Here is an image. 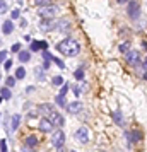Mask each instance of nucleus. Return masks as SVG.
Segmentation results:
<instances>
[{
    "label": "nucleus",
    "instance_id": "24",
    "mask_svg": "<svg viewBox=\"0 0 147 152\" xmlns=\"http://www.w3.org/2000/svg\"><path fill=\"white\" fill-rule=\"evenodd\" d=\"M41 50V41H33L31 43V51H39Z\"/></svg>",
    "mask_w": 147,
    "mask_h": 152
},
{
    "label": "nucleus",
    "instance_id": "41",
    "mask_svg": "<svg viewBox=\"0 0 147 152\" xmlns=\"http://www.w3.org/2000/svg\"><path fill=\"white\" fill-rule=\"evenodd\" d=\"M142 44H144V48L147 50V41H142Z\"/></svg>",
    "mask_w": 147,
    "mask_h": 152
},
{
    "label": "nucleus",
    "instance_id": "4",
    "mask_svg": "<svg viewBox=\"0 0 147 152\" xmlns=\"http://www.w3.org/2000/svg\"><path fill=\"white\" fill-rule=\"evenodd\" d=\"M127 14H128V17H130L132 21L139 19V15H140V5H139V2H128V5H127Z\"/></svg>",
    "mask_w": 147,
    "mask_h": 152
},
{
    "label": "nucleus",
    "instance_id": "35",
    "mask_svg": "<svg viewBox=\"0 0 147 152\" xmlns=\"http://www.w3.org/2000/svg\"><path fill=\"white\" fill-rule=\"evenodd\" d=\"M67 91H69V86L65 84V86H62V91H60V94H62V96H65V94H67Z\"/></svg>",
    "mask_w": 147,
    "mask_h": 152
},
{
    "label": "nucleus",
    "instance_id": "27",
    "mask_svg": "<svg viewBox=\"0 0 147 152\" xmlns=\"http://www.w3.org/2000/svg\"><path fill=\"white\" fill-rule=\"evenodd\" d=\"M36 77H38V80H45V74L41 72V68H39V67L36 68Z\"/></svg>",
    "mask_w": 147,
    "mask_h": 152
},
{
    "label": "nucleus",
    "instance_id": "10",
    "mask_svg": "<svg viewBox=\"0 0 147 152\" xmlns=\"http://www.w3.org/2000/svg\"><path fill=\"white\" fill-rule=\"evenodd\" d=\"M39 130L41 132H51L53 130V123L50 121V118H41L39 120Z\"/></svg>",
    "mask_w": 147,
    "mask_h": 152
},
{
    "label": "nucleus",
    "instance_id": "16",
    "mask_svg": "<svg viewBox=\"0 0 147 152\" xmlns=\"http://www.w3.org/2000/svg\"><path fill=\"white\" fill-rule=\"evenodd\" d=\"M14 31V24H12V21H5L3 22V33L5 34H10Z\"/></svg>",
    "mask_w": 147,
    "mask_h": 152
},
{
    "label": "nucleus",
    "instance_id": "18",
    "mask_svg": "<svg viewBox=\"0 0 147 152\" xmlns=\"http://www.w3.org/2000/svg\"><path fill=\"white\" fill-rule=\"evenodd\" d=\"M118 50H120L122 53H125V55H127V53L130 51V43H128V41H125V43H122V44L118 46Z\"/></svg>",
    "mask_w": 147,
    "mask_h": 152
},
{
    "label": "nucleus",
    "instance_id": "22",
    "mask_svg": "<svg viewBox=\"0 0 147 152\" xmlns=\"http://www.w3.org/2000/svg\"><path fill=\"white\" fill-rule=\"evenodd\" d=\"M51 84H53L55 87H57V86H62V84H63V77H62V75H55V77L51 79Z\"/></svg>",
    "mask_w": 147,
    "mask_h": 152
},
{
    "label": "nucleus",
    "instance_id": "17",
    "mask_svg": "<svg viewBox=\"0 0 147 152\" xmlns=\"http://www.w3.org/2000/svg\"><path fill=\"white\" fill-rule=\"evenodd\" d=\"M0 96H2V99H10L12 92H10L9 87H2V89H0Z\"/></svg>",
    "mask_w": 147,
    "mask_h": 152
},
{
    "label": "nucleus",
    "instance_id": "21",
    "mask_svg": "<svg viewBox=\"0 0 147 152\" xmlns=\"http://www.w3.org/2000/svg\"><path fill=\"white\" fill-rule=\"evenodd\" d=\"M24 77H26V68L24 67H19L15 70V79H24Z\"/></svg>",
    "mask_w": 147,
    "mask_h": 152
},
{
    "label": "nucleus",
    "instance_id": "13",
    "mask_svg": "<svg viewBox=\"0 0 147 152\" xmlns=\"http://www.w3.org/2000/svg\"><path fill=\"white\" fill-rule=\"evenodd\" d=\"M24 144H26V145H29V149H31V147H36V145H38V139H36L34 135H29V137H26Z\"/></svg>",
    "mask_w": 147,
    "mask_h": 152
},
{
    "label": "nucleus",
    "instance_id": "2",
    "mask_svg": "<svg viewBox=\"0 0 147 152\" xmlns=\"http://www.w3.org/2000/svg\"><path fill=\"white\" fill-rule=\"evenodd\" d=\"M125 62H127L128 65L135 67V68H140V65H142V58H140L139 51H134V50L125 55Z\"/></svg>",
    "mask_w": 147,
    "mask_h": 152
},
{
    "label": "nucleus",
    "instance_id": "30",
    "mask_svg": "<svg viewBox=\"0 0 147 152\" xmlns=\"http://www.w3.org/2000/svg\"><path fill=\"white\" fill-rule=\"evenodd\" d=\"M0 152H7V142L0 140Z\"/></svg>",
    "mask_w": 147,
    "mask_h": 152
},
{
    "label": "nucleus",
    "instance_id": "8",
    "mask_svg": "<svg viewBox=\"0 0 147 152\" xmlns=\"http://www.w3.org/2000/svg\"><path fill=\"white\" fill-rule=\"evenodd\" d=\"M50 121L53 123V127L57 125V127H63L65 125V120H63V116L58 113V111H53L51 115H50Z\"/></svg>",
    "mask_w": 147,
    "mask_h": 152
},
{
    "label": "nucleus",
    "instance_id": "33",
    "mask_svg": "<svg viewBox=\"0 0 147 152\" xmlns=\"http://www.w3.org/2000/svg\"><path fill=\"white\" fill-rule=\"evenodd\" d=\"M10 50H12V51H14V53H15V51H21V44H19V43H14V44H12V48H10Z\"/></svg>",
    "mask_w": 147,
    "mask_h": 152
},
{
    "label": "nucleus",
    "instance_id": "15",
    "mask_svg": "<svg viewBox=\"0 0 147 152\" xmlns=\"http://www.w3.org/2000/svg\"><path fill=\"white\" fill-rule=\"evenodd\" d=\"M38 110H39V111H41V113H46V115H51V113H53V111H55V110H53V106H51V104H41V106H39V108H38Z\"/></svg>",
    "mask_w": 147,
    "mask_h": 152
},
{
    "label": "nucleus",
    "instance_id": "38",
    "mask_svg": "<svg viewBox=\"0 0 147 152\" xmlns=\"http://www.w3.org/2000/svg\"><path fill=\"white\" fill-rule=\"evenodd\" d=\"M48 67H50V62H45L43 63V70H48Z\"/></svg>",
    "mask_w": 147,
    "mask_h": 152
},
{
    "label": "nucleus",
    "instance_id": "9",
    "mask_svg": "<svg viewBox=\"0 0 147 152\" xmlns=\"http://www.w3.org/2000/svg\"><path fill=\"white\" fill-rule=\"evenodd\" d=\"M55 27H57L58 31L67 33V31L70 29V21H69V19H58V21H55Z\"/></svg>",
    "mask_w": 147,
    "mask_h": 152
},
{
    "label": "nucleus",
    "instance_id": "39",
    "mask_svg": "<svg viewBox=\"0 0 147 152\" xmlns=\"http://www.w3.org/2000/svg\"><path fill=\"white\" fill-rule=\"evenodd\" d=\"M22 152H34V151H33V149H27V147H24V149H22Z\"/></svg>",
    "mask_w": 147,
    "mask_h": 152
},
{
    "label": "nucleus",
    "instance_id": "26",
    "mask_svg": "<svg viewBox=\"0 0 147 152\" xmlns=\"http://www.w3.org/2000/svg\"><path fill=\"white\" fill-rule=\"evenodd\" d=\"M41 55H43V58H45V62H50V60H53V56H51V53H50V51H43Z\"/></svg>",
    "mask_w": 147,
    "mask_h": 152
},
{
    "label": "nucleus",
    "instance_id": "23",
    "mask_svg": "<svg viewBox=\"0 0 147 152\" xmlns=\"http://www.w3.org/2000/svg\"><path fill=\"white\" fill-rule=\"evenodd\" d=\"M57 104H58V106H65V108H67V101H65V96L58 94V96H57Z\"/></svg>",
    "mask_w": 147,
    "mask_h": 152
},
{
    "label": "nucleus",
    "instance_id": "45",
    "mask_svg": "<svg viewBox=\"0 0 147 152\" xmlns=\"http://www.w3.org/2000/svg\"><path fill=\"white\" fill-rule=\"evenodd\" d=\"M101 152H106V151H101Z\"/></svg>",
    "mask_w": 147,
    "mask_h": 152
},
{
    "label": "nucleus",
    "instance_id": "1",
    "mask_svg": "<svg viewBox=\"0 0 147 152\" xmlns=\"http://www.w3.org/2000/svg\"><path fill=\"white\" fill-rule=\"evenodd\" d=\"M57 50L62 55H65V56H77L79 51H80V46H79V43L75 39L67 38V39H63V41H60L57 44Z\"/></svg>",
    "mask_w": 147,
    "mask_h": 152
},
{
    "label": "nucleus",
    "instance_id": "32",
    "mask_svg": "<svg viewBox=\"0 0 147 152\" xmlns=\"http://www.w3.org/2000/svg\"><path fill=\"white\" fill-rule=\"evenodd\" d=\"M10 17H12V19H17V17H19V9H14V10L10 12Z\"/></svg>",
    "mask_w": 147,
    "mask_h": 152
},
{
    "label": "nucleus",
    "instance_id": "34",
    "mask_svg": "<svg viewBox=\"0 0 147 152\" xmlns=\"http://www.w3.org/2000/svg\"><path fill=\"white\" fill-rule=\"evenodd\" d=\"M140 68H142L144 72H147V56L144 58V60H142V65H140Z\"/></svg>",
    "mask_w": 147,
    "mask_h": 152
},
{
    "label": "nucleus",
    "instance_id": "3",
    "mask_svg": "<svg viewBox=\"0 0 147 152\" xmlns=\"http://www.w3.org/2000/svg\"><path fill=\"white\" fill-rule=\"evenodd\" d=\"M57 12H58V7H57V5H53V3H50V5L41 7L38 14H39V17H41V19H51Z\"/></svg>",
    "mask_w": 147,
    "mask_h": 152
},
{
    "label": "nucleus",
    "instance_id": "28",
    "mask_svg": "<svg viewBox=\"0 0 147 152\" xmlns=\"http://www.w3.org/2000/svg\"><path fill=\"white\" fill-rule=\"evenodd\" d=\"M53 62H55V63H57V65H58L60 68H65V63H63V62H62L60 58H57V56H53Z\"/></svg>",
    "mask_w": 147,
    "mask_h": 152
},
{
    "label": "nucleus",
    "instance_id": "11",
    "mask_svg": "<svg viewBox=\"0 0 147 152\" xmlns=\"http://www.w3.org/2000/svg\"><path fill=\"white\" fill-rule=\"evenodd\" d=\"M53 27H55V21L53 19H41V22H39V29L41 31H50Z\"/></svg>",
    "mask_w": 147,
    "mask_h": 152
},
{
    "label": "nucleus",
    "instance_id": "37",
    "mask_svg": "<svg viewBox=\"0 0 147 152\" xmlns=\"http://www.w3.org/2000/svg\"><path fill=\"white\" fill-rule=\"evenodd\" d=\"M0 9H2V12H5V10H7V3L2 2V3H0Z\"/></svg>",
    "mask_w": 147,
    "mask_h": 152
},
{
    "label": "nucleus",
    "instance_id": "29",
    "mask_svg": "<svg viewBox=\"0 0 147 152\" xmlns=\"http://www.w3.org/2000/svg\"><path fill=\"white\" fill-rule=\"evenodd\" d=\"M2 62H3V63L7 62V51H5V50L0 51V63H2Z\"/></svg>",
    "mask_w": 147,
    "mask_h": 152
},
{
    "label": "nucleus",
    "instance_id": "6",
    "mask_svg": "<svg viewBox=\"0 0 147 152\" xmlns=\"http://www.w3.org/2000/svg\"><path fill=\"white\" fill-rule=\"evenodd\" d=\"M75 139H77V142H80V144H87V142H89V130H87L86 127H79L77 132H75Z\"/></svg>",
    "mask_w": 147,
    "mask_h": 152
},
{
    "label": "nucleus",
    "instance_id": "25",
    "mask_svg": "<svg viewBox=\"0 0 147 152\" xmlns=\"http://www.w3.org/2000/svg\"><path fill=\"white\" fill-rule=\"evenodd\" d=\"M5 84H7V87H12V86H15V77H7Z\"/></svg>",
    "mask_w": 147,
    "mask_h": 152
},
{
    "label": "nucleus",
    "instance_id": "31",
    "mask_svg": "<svg viewBox=\"0 0 147 152\" xmlns=\"http://www.w3.org/2000/svg\"><path fill=\"white\" fill-rule=\"evenodd\" d=\"M34 3H36V5H39V7H45V5H50V2H46V0H36Z\"/></svg>",
    "mask_w": 147,
    "mask_h": 152
},
{
    "label": "nucleus",
    "instance_id": "42",
    "mask_svg": "<svg viewBox=\"0 0 147 152\" xmlns=\"http://www.w3.org/2000/svg\"><path fill=\"white\" fill-rule=\"evenodd\" d=\"M60 152H65V151H63V149H60Z\"/></svg>",
    "mask_w": 147,
    "mask_h": 152
},
{
    "label": "nucleus",
    "instance_id": "43",
    "mask_svg": "<svg viewBox=\"0 0 147 152\" xmlns=\"http://www.w3.org/2000/svg\"><path fill=\"white\" fill-rule=\"evenodd\" d=\"M0 103H2V96H0Z\"/></svg>",
    "mask_w": 147,
    "mask_h": 152
},
{
    "label": "nucleus",
    "instance_id": "20",
    "mask_svg": "<svg viewBox=\"0 0 147 152\" xmlns=\"http://www.w3.org/2000/svg\"><path fill=\"white\" fill-rule=\"evenodd\" d=\"M29 58H31L29 51H19V60L21 62H29Z\"/></svg>",
    "mask_w": 147,
    "mask_h": 152
},
{
    "label": "nucleus",
    "instance_id": "44",
    "mask_svg": "<svg viewBox=\"0 0 147 152\" xmlns=\"http://www.w3.org/2000/svg\"><path fill=\"white\" fill-rule=\"evenodd\" d=\"M70 152H75V151H70Z\"/></svg>",
    "mask_w": 147,
    "mask_h": 152
},
{
    "label": "nucleus",
    "instance_id": "36",
    "mask_svg": "<svg viewBox=\"0 0 147 152\" xmlns=\"http://www.w3.org/2000/svg\"><path fill=\"white\" fill-rule=\"evenodd\" d=\"M10 67H12V62H10V60H7V62L3 63V68H5V70H9Z\"/></svg>",
    "mask_w": 147,
    "mask_h": 152
},
{
    "label": "nucleus",
    "instance_id": "40",
    "mask_svg": "<svg viewBox=\"0 0 147 152\" xmlns=\"http://www.w3.org/2000/svg\"><path fill=\"white\" fill-rule=\"evenodd\" d=\"M142 77H144V80H147V72H144V74H142Z\"/></svg>",
    "mask_w": 147,
    "mask_h": 152
},
{
    "label": "nucleus",
    "instance_id": "19",
    "mask_svg": "<svg viewBox=\"0 0 147 152\" xmlns=\"http://www.w3.org/2000/svg\"><path fill=\"white\" fill-rule=\"evenodd\" d=\"M74 77H75L77 80H80V82H82V80H84V68H82V67H80V68H77V70L74 72Z\"/></svg>",
    "mask_w": 147,
    "mask_h": 152
},
{
    "label": "nucleus",
    "instance_id": "7",
    "mask_svg": "<svg viewBox=\"0 0 147 152\" xmlns=\"http://www.w3.org/2000/svg\"><path fill=\"white\" fill-rule=\"evenodd\" d=\"M80 110H84V104L80 101H74V103L67 104V113H70V115H79Z\"/></svg>",
    "mask_w": 147,
    "mask_h": 152
},
{
    "label": "nucleus",
    "instance_id": "5",
    "mask_svg": "<svg viewBox=\"0 0 147 152\" xmlns=\"http://www.w3.org/2000/svg\"><path fill=\"white\" fill-rule=\"evenodd\" d=\"M51 144H53L57 149H62L63 144H65V133H63L62 130H57V132L53 133V137H51Z\"/></svg>",
    "mask_w": 147,
    "mask_h": 152
},
{
    "label": "nucleus",
    "instance_id": "14",
    "mask_svg": "<svg viewBox=\"0 0 147 152\" xmlns=\"http://www.w3.org/2000/svg\"><path fill=\"white\" fill-rule=\"evenodd\" d=\"M19 123H21V116H19V115H14V116L10 118V130H15V128L19 127Z\"/></svg>",
    "mask_w": 147,
    "mask_h": 152
},
{
    "label": "nucleus",
    "instance_id": "12",
    "mask_svg": "<svg viewBox=\"0 0 147 152\" xmlns=\"http://www.w3.org/2000/svg\"><path fill=\"white\" fill-rule=\"evenodd\" d=\"M111 118H113V120H115V123H116V125H120V127L125 123V120H123V115H122V111H120V110L113 111V113H111Z\"/></svg>",
    "mask_w": 147,
    "mask_h": 152
}]
</instances>
